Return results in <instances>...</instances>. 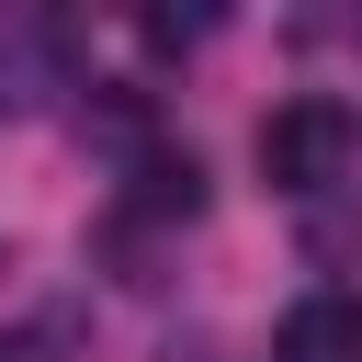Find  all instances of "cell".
<instances>
[{
	"instance_id": "cell-4",
	"label": "cell",
	"mask_w": 362,
	"mask_h": 362,
	"mask_svg": "<svg viewBox=\"0 0 362 362\" xmlns=\"http://www.w3.org/2000/svg\"><path fill=\"white\" fill-rule=\"evenodd\" d=\"M0 362H11V351H0Z\"/></svg>"
},
{
	"instance_id": "cell-2",
	"label": "cell",
	"mask_w": 362,
	"mask_h": 362,
	"mask_svg": "<svg viewBox=\"0 0 362 362\" xmlns=\"http://www.w3.org/2000/svg\"><path fill=\"white\" fill-rule=\"evenodd\" d=\"M272 362H362V305H351V294H305V305H283Z\"/></svg>"
},
{
	"instance_id": "cell-1",
	"label": "cell",
	"mask_w": 362,
	"mask_h": 362,
	"mask_svg": "<svg viewBox=\"0 0 362 362\" xmlns=\"http://www.w3.org/2000/svg\"><path fill=\"white\" fill-rule=\"evenodd\" d=\"M351 102H328V90H305V102H283L272 124H260V181L272 192H328L339 170H351Z\"/></svg>"
},
{
	"instance_id": "cell-3",
	"label": "cell",
	"mask_w": 362,
	"mask_h": 362,
	"mask_svg": "<svg viewBox=\"0 0 362 362\" xmlns=\"http://www.w3.org/2000/svg\"><path fill=\"white\" fill-rule=\"evenodd\" d=\"M57 57H68V34H57V23H34V11H0V102H34V90H57Z\"/></svg>"
}]
</instances>
